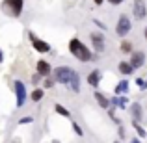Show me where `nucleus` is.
<instances>
[{"label":"nucleus","mask_w":147,"mask_h":143,"mask_svg":"<svg viewBox=\"0 0 147 143\" xmlns=\"http://www.w3.org/2000/svg\"><path fill=\"white\" fill-rule=\"evenodd\" d=\"M30 43H32V47L37 50V52H41V54H45V52H49L50 50V45L47 43V41H43V39H39V37L36 36V34H32L30 32Z\"/></svg>","instance_id":"423d86ee"},{"label":"nucleus","mask_w":147,"mask_h":143,"mask_svg":"<svg viewBox=\"0 0 147 143\" xmlns=\"http://www.w3.org/2000/svg\"><path fill=\"white\" fill-rule=\"evenodd\" d=\"M110 104H114V108H127L129 106V99H127V95H115L114 99L110 100Z\"/></svg>","instance_id":"f8f14e48"},{"label":"nucleus","mask_w":147,"mask_h":143,"mask_svg":"<svg viewBox=\"0 0 147 143\" xmlns=\"http://www.w3.org/2000/svg\"><path fill=\"white\" fill-rule=\"evenodd\" d=\"M115 143H119V141H115Z\"/></svg>","instance_id":"c756f323"},{"label":"nucleus","mask_w":147,"mask_h":143,"mask_svg":"<svg viewBox=\"0 0 147 143\" xmlns=\"http://www.w3.org/2000/svg\"><path fill=\"white\" fill-rule=\"evenodd\" d=\"M119 136L125 138V128H123V126H119Z\"/></svg>","instance_id":"393cba45"},{"label":"nucleus","mask_w":147,"mask_h":143,"mask_svg":"<svg viewBox=\"0 0 147 143\" xmlns=\"http://www.w3.org/2000/svg\"><path fill=\"white\" fill-rule=\"evenodd\" d=\"M43 95H45L43 89H34V91H32V100H36V102H37V100L43 99Z\"/></svg>","instance_id":"6ab92c4d"},{"label":"nucleus","mask_w":147,"mask_h":143,"mask_svg":"<svg viewBox=\"0 0 147 143\" xmlns=\"http://www.w3.org/2000/svg\"><path fill=\"white\" fill-rule=\"evenodd\" d=\"M144 37H145V41H147V26H145V30H144Z\"/></svg>","instance_id":"cd10ccee"},{"label":"nucleus","mask_w":147,"mask_h":143,"mask_svg":"<svg viewBox=\"0 0 147 143\" xmlns=\"http://www.w3.org/2000/svg\"><path fill=\"white\" fill-rule=\"evenodd\" d=\"M32 121H34L32 115H26V117H22L21 121H19V125H28V123H32Z\"/></svg>","instance_id":"412c9836"},{"label":"nucleus","mask_w":147,"mask_h":143,"mask_svg":"<svg viewBox=\"0 0 147 143\" xmlns=\"http://www.w3.org/2000/svg\"><path fill=\"white\" fill-rule=\"evenodd\" d=\"M52 84H54V78H47V80H45V87H52Z\"/></svg>","instance_id":"5701e85b"},{"label":"nucleus","mask_w":147,"mask_h":143,"mask_svg":"<svg viewBox=\"0 0 147 143\" xmlns=\"http://www.w3.org/2000/svg\"><path fill=\"white\" fill-rule=\"evenodd\" d=\"M106 2H110L112 6H119V4H123V0H106Z\"/></svg>","instance_id":"b1692460"},{"label":"nucleus","mask_w":147,"mask_h":143,"mask_svg":"<svg viewBox=\"0 0 147 143\" xmlns=\"http://www.w3.org/2000/svg\"><path fill=\"white\" fill-rule=\"evenodd\" d=\"M36 69H37V75H39V76H45V78L52 75V67H50V63H47V61H45V60L37 61Z\"/></svg>","instance_id":"9b49d317"},{"label":"nucleus","mask_w":147,"mask_h":143,"mask_svg":"<svg viewBox=\"0 0 147 143\" xmlns=\"http://www.w3.org/2000/svg\"><path fill=\"white\" fill-rule=\"evenodd\" d=\"M130 115H132V121L134 123H140L144 119V110H142V104L140 102H132L130 104Z\"/></svg>","instance_id":"9d476101"},{"label":"nucleus","mask_w":147,"mask_h":143,"mask_svg":"<svg viewBox=\"0 0 147 143\" xmlns=\"http://www.w3.org/2000/svg\"><path fill=\"white\" fill-rule=\"evenodd\" d=\"M132 125H134V128H136V132H138V136H140V138H145L147 136L145 128H144V126H140V123H134L132 121Z\"/></svg>","instance_id":"aec40b11"},{"label":"nucleus","mask_w":147,"mask_h":143,"mask_svg":"<svg viewBox=\"0 0 147 143\" xmlns=\"http://www.w3.org/2000/svg\"><path fill=\"white\" fill-rule=\"evenodd\" d=\"M4 61V52H2V48H0V63Z\"/></svg>","instance_id":"a878e982"},{"label":"nucleus","mask_w":147,"mask_h":143,"mask_svg":"<svg viewBox=\"0 0 147 143\" xmlns=\"http://www.w3.org/2000/svg\"><path fill=\"white\" fill-rule=\"evenodd\" d=\"M132 13H134V19H136V21H142V19L147 17V4H145V0H134Z\"/></svg>","instance_id":"39448f33"},{"label":"nucleus","mask_w":147,"mask_h":143,"mask_svg":"<svg viewBox=\"0 0 147 143\" xmlns=\"http://www.w3.org/2000/svg\"><path fill=\"white\" fill-rule=\"evenodd\" d=\"M73 130H75L76 136H84V132H82V128H80V125H76V123H73Z\"/></svg>","instance_id":"4be33fe9"},{"label":"nucleus","mask_w":147,"mask_h":143,"mask_svg":"<svg viewBox=\"0 0 147 143\" xmlns=\"http://www.w3.org/2000/svg\"><path fill=\"white\" fill-rule=\"evenodd\" d=\"M119 48H121V52H125V54H130V52H132V43H130V41H121Z\"/></svg>","instance_id":"f3484780"},{"label":"nucleus","mask_w":147,"mask_h":143,"mask_svg":"<svg viewBox=\"0 0 147 143\" xmlns=\"http://www.w3.org/2000/svg\"><path fill=\"white\" fill-rule=\"evenodd\" d=\"M90 39H91V43H93V48L97 50V52H104V48H106V45H104V36L102 34H99V32H91L90 34Z\"/></svg>","instance_id":"1a4fd4ad"},{"label":"nucleus","mask_w":147,"mask_h":143,"mask_svg":"<svg viewBox=\"0 0 147 143\" xmlns=\"http://www.w3.org/2000/svg\"><path fill=\"white\" fill-rule=\"evenodd\" d=\"M130 143H140V140H136V138H134V140H130Z\"/></svg>","instance_id":"c85d7f7f"},{"label":"nucleus","mask_w":147,"mask_h":143,"mask_svg":"<svg viewBox=\"0 0 147 143\" xmlns=\"http://www.w3.org/2000/svg\"><path fill=\"white\" fill-rule=\"evenodd\" d=\"M117 69H119V73H121V75H132V73H134L132 65H130L129 61H121V63L117 65Z\"/></svg>","instance_id":"dca6fc26"},{"label":"nucleus","mask_w":147,"mask_h":143,"mask_svg":"<svg viewBox=\"0 0 147 143\" xmlns=\"http://www.w3.org/2000/svg\"><path fill=\"white\" fill-rule=\"evenodd\" d=\"M54 110H56V113L63 115V117H71V113H69V110H67V108H63L61 104H56V106H54Z\"/></svg>","instance_id":"a211bd4d"},{"label":"nucleus","mask_w":147,"mask_h":143,"mask_svg":"<svg viewBox=\"0 0 147 143\" xmlns=\"http://www.w3.org/2000/svg\"><path fill=\"white\" fill-rule=\"evenodd\" d=\"M130 30H132L130 19L127 17V15H121V17L117 19V24H115V34H117L119 37H125V36H129Z\"/></svg>","instance_id":"20e7f679"},{"label":"nucleus","mask_w":147,"mask_h":143,"mask_svg":"<svg viewBox=\"0 0 147 143\" xmlns=\"http://www.w3.org/2000/svg\"><path fill=\"white\" fill-rule=\"evenodd\" d=\"M52 78H54V82H58V84L69 86L75 93L80 91V76H78V73H76L75 69L67 67V65H61V67L52 69Z\"/></svg>","instance_id":"f257e3e1"},{"label":"nucleus","mask_w":147,"mask_h":143,"mask_svg":"<svg viewBox=\"0 0 147 143\" xmlns=\"http://www.w3.org/2000/svg\"><path fill=\"white\" fill-rule=\"evenodd\" d=\"M69 52H71V54H73V56H75L78 61H82V63L95 60L93 52H91V50L88 48L86 45H84L82 41L78 39V37H73V39L69 41Z\"/></svg>","instance_id":"f03ea898"},{"label":"nucleus","mask_w":147,"mask_h":143,"mask_svg":"<svg viewBox=\"0 0 147 143\" xmlns=\"http://www.w3.org/2000/svg\"><path fill=\"white\" fill-rule=\"evenodd\" d=\"M99 82H100V71H91L90 75H88V84H90L91 87H99Z\"/></svg>","instance_id":"ddd939ff"},{"label":"nucleus","mask_w":147,"mask_h":143,"mask_svg":"<svg viewBox=\"0 0 147 143\" xmlns=\"http://www.w3.org/2000/svg\"><path fill=\"white\" fill-rule=\"evenodd\" d=\"M93 2H95V4H97V6H100V4H102V2H104V0H93Z\"/></svg>","instance_id":"bb28decb"},{"label":"nucleus","mask_w":147,"mask_h":143,"mask_svg":"<svg viewBox=\"0 0 147 143\" xmlns=\"http://www.w3.org/2000/svg\"><path fill=\"white\" fill-rule=\"evenodd\" d=\"M22 6H24L22 0H4L2 2V9H6L11 17H19L22 13Z\"/></svg>","instance_id":"7ed1b4c3"},{"label":"nucleus","mask_w":147,"mask_h":143,"mask_svg":"<svg viewBox=\"0 0 147 143\" xmlns=\"http://www.w3.org/2000/svg\"><path fill=\"white\" fill-rule=\"evenodd\" d=\"M114 91H115V95H127L129 93V82H127V80H121V82L115 86Z\"/></svg>","instance_id":"2eb2a0df"},{"label":"nucleus","mask_w":147,"mask_h":143,"mask_svg":"<svg viewBox=\"0 0 147 143\" xmlns=\"http://www.w3.org/2000/svg\"><path fill=\"white\" fill-rule=\"evenodd\" d=\"M129 63L132 65V69H140V67H144V63H145V54L142 52V50H136V52H130Z\"/></svg>","instance_id":"6e6552de"},{"label":"nucleus","mask_w":147,"mask_h":143,"mask_svg":"<svg viewBox=\"0 0 147 143\" xmlns=\"http://www.w3.org/2000/svg\"><path fill=\"white\" fill-rule=\"evenodd\" d=\"M13 87H15V95H17V108H22L26 102V87L21 80H17L13 84Z\"/></svg>","instance_id":"0eeeda50"},{"label":"nucleus","mask_w":147,"mask_h":143,"mask_svg":"<svg viewBox=\"0 0 147 143\" xmlns=\"http://www.w3.org/2000/svg\"><path fill=\"white\" fill-rule=\"evenodd\" d=\"M95 100H97V104H99L100 108H104V110L110 108V100L106 99V95L100 93V91H95Z\"/></svg>","instance_id":"4468645a"}]
</instances>
